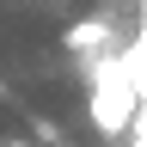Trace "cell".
I'll use <instances>...</instances> for the list:
<instances>
[{
    "label": "cell",
    "mask_w": 147,
    "mask_h": 147,
    "mask_svg": "<svg viewBox=\"0 0 147 147\" xmlns=\"http://www.w3.org/2000/svg\"><path fill=\"white\" fill-rule=\"evenodd\" d=\"M61 43L80 55V61H98V55H110V18H80V25H67Z\"/></svg>",
    "instance_id": "2"
},
{
    "label": "cell",
    "mask_w": 147,
    "mask_h": 147,
    "mask_svg": "<svg viewBox=\"0 0 147 147\" xmlns=\"http://www.w3.org/2000/svg\"><path fill=\"white\" fill-rule=\"evenodd\" d=\"M135 55H98L92 61V98H86V117H92V129L110 141V135H123L129 129V117H135Z\"/></svg>",
    "instance_id": "1"
},
{
    "label": "cell",
    "mask_w": 147,
    "mask_h": 147,
    "mask_svg": "<svg viewBox=\"0 0 147 147\" xmlns=\"http://www.w3.org/2000/svg\"><path fill=\"white\" fill-rule=\"evenodd\" d=\"M0 147H31V141H0Z\"/></svg>",
    "instance_id": "3"
}]
</instances>
